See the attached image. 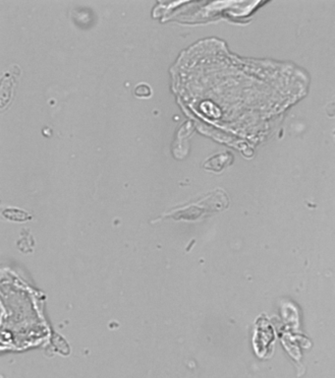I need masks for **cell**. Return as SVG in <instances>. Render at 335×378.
<instances>
[{"mask_svg": "<svg viewBox=\"0 0 335 378\" xmlns=\"http://www.w3.org/2000/svg\"><path fill=\"white\" fill-rule=\"evenodd\" d=\"M228 206L229 199L227 194L221 189H216L198 202L174 208L172 211L160 216L157 220L173 219L176 221H196L207 214L223 211Z\"/></svg>", "mask_w": 335, "mask_h": 378, "instance_id": "obj_1", "label": "cell"}, {"mask_svg": "<svg viewBox=\"0 0 335 378\" xmlns=\"http://www.w3.org/2000/svg\"><path fill=\"white\" fill-rule=\"evenodd\" d=\"M227 155H229V153L220 154V155H217V156L211 158L210 160L207 161L206 165L208 164V166H206V168H207L208 170L214 171V172L221 171L223 168L226 167V165H228L230 163L229 160H231V158H233V156L226 157Z\"/></svg>", "mask_w": 335, "mask_h": 378, "instance_id": "obj_2", "label": "cell"}, {"mask_svg": "<svg viewBox=\"0 0 335 378\" xmlns=\"http://www.w3.org/2000/svg\"><path fill=\"white\" fill-rule=\"evenodd\" d=\"M3 215L6 216L7 218L11 219V220H17V221H20V222L25 221L26 219L31 218L26 212H22V211H18V210H16V212H15V209L6 210V211L3 212Z\"/></svg>", "mask_w": 335, "mask_h": 378, "instance_id": "obj_3", "label": "cell"}, {"mask_svg": "<svg viewBox=\"0 0 335 378\" xmlns=\"http://www.w3.org/2000/svg\"><path fill=\"white\" fill-rule=\"evenodd\" d=\"M135 95L140 98H149L152 96V90L147 84H140L135 89Z\"/></svg>", "mask_w": 335, "mask_h": 378, "instance_id": "obj_4", "label": "cell"}, {"mask_svg": "<svg viewBox=\"0 0 335 378\" xmlns=\"http://www.w3.org/2000/svg\"><path fill=\"white\" fill-rule=\"evenodd\" d=\"M326 112L329 116H335V99L331 102H329L326 106Z\"/></svg>", "mask_w": 335, "mask_h": 378, "instance_id": "obj_5", "label": "cell"}]
</instances>
